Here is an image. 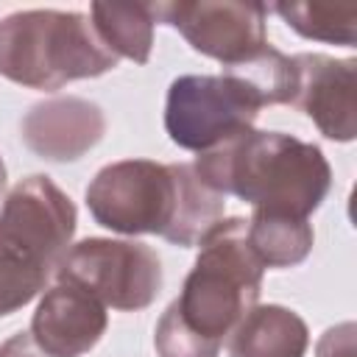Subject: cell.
Masks as SVG:
<instances>
[{"instance_id":"52a82bcc","label":"cell","mask_w":357,"mask_h":357,"mask_svg":"<svg viewBox=\"0 0 357 357\" xmlns=\"http://www.w3.org/2000/svg\"><path fill=\"white\" fill-rule=\"evenodd\" d=\"M56 279L84 287L103 307L137 312L156 301L162 290V262L145 243L86 237L70 245Z\"/></svg>"},{"instance_id":"d6986e66","label":"cell","mask_w":357,"mask_h":357,"mask_svg":"<svg viewBox=\"0 0 357 357\" xmlns=\"http://www.w3.org/2000/svg\"><path fill=\"white\" fill-rule=\"evenodd\" d=\"M0 357H50V354H45V351L33 343L31 332H17V335H11V337L0 346Z\"/></svg>"},{"instance_id":"7a4b0ae2","label":"cell","mask_w":357,"mask_h":357,"mask_svg":"<svg viewBox=\"0 0 357 357\" xmlns=\"http://www.w3.org/2000/svg\"><path fill=\"white\" fill-rule=\"evenodd\" d=\"M198 178L218 195L248 201L257 212L310 218L332 187L324 151L282 131L248 128L198 153Z\"/></svg>"},{"instance_id":"8992f818","label":"cell","mask_w":357,"mask_h":357,"mask_svg":"<svg viewBox=\"0 0 357 357\" xmlns=\"http://www.w3.org/2000/svg\"><path fill=\"white\" fill-rule=\"evenodd\" d=\"M262 100L237 75H178L165 100V131L184 151H212L254 128Z\"/></svg>"},{"instance_id":"6da1fadb","label":"cell","mask_w":357,"mask_h":357,"mask_svg":"<svg viewBox=\"0 0 357 357\" xmlns=\"http://www.w3.org/2000/svg\"><path fill=\"white\" fill-rule=\"evenodd\" d=\"M86 206L95 223L117 234H159L192 248L223 220L226 201L209 190L192 165L123 159L100 167L86 187Z\"/></svg>"},{"instance_id":"9c48e42d","label":"cell","mask_w":357,"mask_h":357,"mask_svg":"<svg viewBox=\"0 0 357 357\" xmlns=\"http://www.w3.org/2000/svg\"><path fill=\"white\" fill-rule=\"evenodd\" d=\"M296 64V95L293 103L301 109L326 139L351 142L357 134L354 120V59H335L324 53H298Z\"/></svg>"},{"instance_id":"ac0fdd59","label":"cell","mask_w":357,"mask_h":357,"mask_svg":"<svg viewBox=\"0 0 357 357\" xmlns=\"http://www.w3.org/2000/svg\"><path fill=\"white\" fill-rule=\"evenodd\" d=\"M315 357H357V326L351 321L329 326L318 337Z\"/></svg>"},{"instance_id":"ffe728a7","label":"cell","mask_w":357,"mask_h":357,"mask_svg":"<svg viewBox=\"0 0 357 357\" xmlns=\"http://www.w3.org/2000/svg\"><path fill=\"white\" fill-rule=\"evenodd\" d=\"M6 162H3V156H0V195H3V190H6Z\"/></svg>"},{"instance_id":"5b68a950","label":"cell","mask_w":357,"mask_h":357,"mask_svg":"<svg viewBox=\"0 0 357 357\" xmlns=\"http://www.w3.org/2000/svg\"><path fill=\"white\" fill-rule=\"evenodd\" d=\"M198 248L181 296L170 307L190 332L212 346H223L248 310L257 307L265 268L245 240L243 218L218 220Z\"/></svg>"},{"instance_id":"5bb4252c","label":"cell","mask_w":357,"mask_h":357,"mask_svg":"<svg viewBox=\"0 0 357 357\" xmlns=\"http://www.w3.org/2000/svg\"><path fill=\"white\" fill-rule=\"evenodd\" d=\"M89 20L117 59L145 64L153 47V14L148 3H92Z\"/></svg>"},{"instance_id":"7c38bea8","label":"cell","mask_w":357,"mask_h":357,"mask_svg":"<svg viewBox=\"0 0 357 357\" xmlns=\"http://www.w3.org/2000/svg\"><path fill=\"white\" fill-rule=\"evenodd\" d=\"M310 329L296 310L257 304L229 335V357H304Z\"/></svg>"},{"instance_id":"ba28073f","label":"cell","mask_w":357,"mask_h":357,"mask_svg":"<svg viewBox=\"0 0 357 357\" xmlns=\"http://www.w3.org/2000/svg\"><path fill=\"white\" fill-rule=\"evenodd\" d=\"M153 22L176 28L187 45L226 67H234L268 45V6L240 0H173L148 3Z\"/></svg>"},{"instance_id":"2e32d148","label":"cell","mask_w":357,"mask_h":357,"mask_svg":"<svg viewBox=\"0 0 357 357\" xmlns=\"http://www.w3.org/2000/svg\"><path fill=\"white\" fill-rule=\"evenodd\" d=\"M223 73L237 75L240 81H245L257 92L262 106L293 103V95H296V64H293V56H284L273 45H265L259 53H254L251 59H245V61H240L234 67H226Z\"/></svg>"},{"instance_id":"4fadbf2b","label":"cell","mask_w":357,"mask_h":357,"mask_svg":"<svg viewBox=\"0 0 357 357\" xmlns=\"http://www.w3.org/2000/svg\"><path fill=\"white\" fill-rule=\"evenodd\" d=\"M245 240L262 268H296L301 265L315 243L310 218L257 212L245 220Z\"/></svg>"},{"instance_id":"9a60e30c","label":"cell","mask_w":357,"mask_h":357,"mask_svg":"<svg viewBox=\"0 0 357 357\" xmlns=\"http://www.w3.org/2000/svg\"><path fill=\"white\" fill-rule=\"evenodd\" d=\"M268 11H276L304 39L354 47L357 6L351 3H273Z\"/></svg>"},{"instance_id":"30bf717a","label":"cell","mask_w":357,"mask_h":357,"mask_svg":"<svg viewBox=\"0 0 357 357\" xmlns=\"http://www.w3.org/2000/svg\"><path fill=\"white\" fill-rule=\"evenodd\" d=\"M106 134V114L86 98H47L33 103L20 120L25 148L47 162H75Z\"/></svg>"},{"instance_id":"3957f363","label":"cell","mask_w":357,"mask_h":357,"mask_svg":"<svg viewBox=\"0 0 357 357\" xmlns=\"http://www.w3.org/2000/svg\"><path fill=\"white\" fill-rule=\"evenodd\" d=\"M75 204L42 173L11 187L0 206V318L33 301L56 276L75 234Z\"/></svg>"},{"instance_id":"e0dca14e","label":"cell","mask_w":357,"mask_h":357,"mask_svg":"<svg viewBox=\"0 0 357 357\" xmlns=\"http://www.w3.org/2000/svg\"><path fill=\"white\" fill-rule=\"evenodd\" d=\"M153 346L159 357H218L220 346L206 343L204 337H198L195 332H190L178 315L173 312V307H167L153 329Z\"/></svg>"},{"instance_id":"277c9868","label":"cell","mask_w":357,"mask_h":357,"mask_svg":"<svg viewBox=\"0 0 357 357\" xmlns=\"http://www.w3.org/2000/svg\"><path fill=\"white\" fill-rule=\"evenodd\" d=\"M117 61L81 11L28 8L0 20V75L20 86L53 92L106 75Z\"/></svg>"},{"instance_id":"8fae6325","label":"cell","mask_w":357,"mask_h":357,"mask_svg":"<svg viewBox=\"0 0 357 357\" xmlns=\"http://www.w3.org/2000/svg\"><path fill=\"white\" fill-rule=\"evenodd\" d=\"M106 326V307L92 293L73 282H56L45 290L28 332L50 357H81L98 346Z\"/></svg>"}]
</instances>
